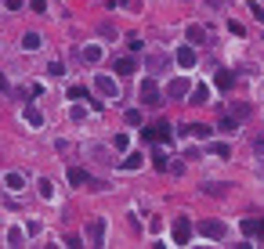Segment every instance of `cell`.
I'll return each instance as SVG.
<instances>
[{
    "label": "cell",
    "mask_w": 264,
    "mask_h": 249,
    "mask_svg": "<svg viewBox=\"0 0 264 249\" xmlns=\"http://www.w3.org/2000/svg\"><path fill=\"white\" fill-rule=\"evenodd\" d=\"M188 94H192V80H188V76H178V80L166 83V98L170 101H181V98H188Z\"/></svg>",
    "instance_id": "obj_1"
},
{
    "label": "cell",
    "mask_w": 264,
    "mask_h": 249,
    "mask_svg": "<svg viewBox=\"0 0 264 249\" xmlns=\"http://www.w3.org/2000/svg\"><path fill=\"white\" fill-rule=\"evenodd\" d=\"M66 177H69V184H72V188H80V184H87L90 192H102V188H105L102 181H94V177H87V174H84L80 166H69V174H66Z\"/></svg>",
    "instance_id": "obj_2"
},
{
    "label": "cell",
    "mask_w": 264,
    "mask_h": 249,
    "mask_svg": "<svg viewBox=\"0 0 264 249\" xmlns=\"http://www.w3.org/2000/svg\"><path fill=\"white\" fill-rule=\"evenodd\" d=\"M142 101L145 105H163V94H160V83L156 80H145L142 83Z\"/></svg>",
    "instance_id": "obj_3"
},
{
    "label": "cell",
    "mask_w": 264,
    "mask_h": 249,
    "mask_svg": "<svg viewBox=\"0 0 264 249\" xmlns=\"http://www.w3.org/2000/svg\"><path fill=\"white\" fill-rule=\"evenodd\" d=\"M145 137H148V141H170L174 130H170L166 123H148V127H145Z\"/></svg>",
    "instance_id": "obj_4"
},
{
    "label": "cell",
    "mask_w": 264,
    "mask_h": 249,
    "mask_svg": "<svg viewBox=\"0 0 264 249\" xmlns=\"http://www.w3.org/2000/svg\"><path fill=\"white\" fill-rule=\"evenodd\" d=\"M87 239L94 242V246H102V242H105V221H102V217H98V221H90V224H87Z\"/></svg>",
    "instance_id": "obj_5"
},
{
    "label": "cell",
    "mask_w": 264,
    "mask_h": 249,
    "mask_svg": "<svg viewBox=\"0 0 264 249\" xmlns=\"http://www.w3.org/2000/svg\"><path fill=\"white\" fill-rule=\"evenodd\" d=\"M178 65H181V69H196V47L184 43V47L178 51Z\"/></svg>",
    "instance_id": "obj_6"
},
{
    "label": "cell",
    "mask_w": 264,
    "mask_h": 249,
    "mask_svg": "<svg viewBox=\"0 0 264 249\" xmlns=\"http://www.w3.org/2000/svg\"><path fill=\"white\" fill-rule=\"evenodd\" d=\"M94 87L102 90L105 98H116V94H120V87H116V80H108V76H98V80H94Z\"/></svg>",
    "instance_id": "obj_7"
},
{
    "label": "cell",
    "mask_w": 264,
    "mask_h": 249,
    "mask_svg": "<svg viewBox=\"0 0 264 249\" xmlns=\"http://www.w3.org/2000/svg\"><path fill=\"white\" fill-rule=\"evenodd\" d=\"M199 231H203L206 239H224V224H217V221H203Z\"/></svg>",
    "instance_id": "obj_8"
},
{
    "label": "cell",
    "mask_w": 264,
    "mask_h": 249,
    "mask_svg": "<svg viewBox=\"0 0 264 249\" xmlns=\"http://www.w3.org/2000/svg\"><path fill=\"white\" fill-rule=\"evenodd\" d=\"M174 242H178V246L188 242V221H184V217H178V221H174Z\"/></svg>",
    "instance_id": "obj_9"
},
{
    "label": "cell",
    "mask_w": 264,
    "mask_h": 249,
    "mask_svg": "<svg viewBox=\"0 0 264 249\" xmlns=\"http://www.w3.org/2000/svg\"><path fill=\"white\" fill-rule=\"evenodd\" d=\"M22 116H26L29 127H44V116H40V108H36V105H26V108H22Z\"/></svg>",
    "instance_id": "obj_10"
},
{
    "label": "cell",
    "mask_w": 264,
    "mask_h": 249,
    "mask_svg": "<svg viewBox=\"0 0 264 249\" xmlns=\"http://www.w3.org/2000/svg\"><path fill=\"white\" fill-rule=\"evenodd\" d=\"M260 231H264V217H260V221H250V217H246V221H242V235H260Z\"/></svg>",
    "instance_id": "obj_11"
},
{
    "label": "cell",
    "mask_w": 264,
    "mask_h": 249,
    "mask_svg": "<svg viewBox=\"0 0 264 249\" xmlns=\"http://www.w3.org/2000/svg\"><path fill=\"white\" fill-rule=\"evenodd\" d=\"M166 65H170V58L166 54H148V72H166Z\"/></svg>",
    "instance_id": "obj_12"
},
{
    "label": "cell",
    "mask_w": 264,
    "mask_h": 249,
    "mask_svg": "<svg viewBox=\"0 0 264 249\" xmlns=\"http://www.w3.org/2000/svg\"><path fill=\"white\" fill-rule=\"evenodd\" d=\"M214 83H217V87H221V90H228L232 83H236V76H232L228 69H217V76H214Z\"/></svg>",
    "instance_id": "obj_13"
},
{
    "label": "cell",
    "mask_w": 264,
    "mask_h": 249,
    "mask_svg": "<svg viewBox=\"0 0 264 249\" xmlns=\"http://www.w3.org/2000/svg\"><path fill=\"white\" fill-rule=\"evenodd\" d=\"M112 69H116V72H134V69H138V61H134V58H116V61H112Z\"/></svg>",
    "instance_id": "obj_14"
},
{
    "label": "cell",
    "mask_w": 264,
    "mask_h": 249,
    "mask_svg": "<svg viewBox=\"0 0 264 249\" xmlns=\"http://www.w3.org/2000/svg\"><path fill=\"white\" fill-rule=\"evenodd\" d=\"M181 134H196L199 141H206V137H210V127H203V123H196V127H184Z\"/></svg>",
    "instance_id": "obj_15"
},
{
    "label": "cell",
    "mask_w": 264,
    "mask_h": 249,
    "mask_svg": "<svg viewBox=\"0 0 264 249\" xmlns=\"http://www.w3.org/2000/svg\"><path fill=\"white\" fill-rule=\"evenodd\" d=\"M210 101V87H196L192 90V105H206Z\"/></svg>",
    "instance_id": "obj_16"
},
{
    "label": "cell",
    "mask_w": 264,
    "mask_h": 249,
    "mask_svg": "<svg viewBox=\"0 0 264 249\" xmlns=\"http://www.w3.org/2000/svg\"><path fill=\"white\" fill-rule=\"evenodd\" d=\"M120 166H123V170H142V155L134 152V155H127V159H123Z\"/></svg>",
    "instance_id": "obj_17"
},
{
    "label": "cell",
    "mask_w": 264,
    "mask_h": 249,
    "mask_svg": "<svg viewBox=\"0 0 264 249\" xmlns=\"http://www.w3.org/2000/svg\"><path fill=\"white\" fill-rule=\"evenodd\" d=\"M22 47H26V51H36V47H40V36H36V33H26V36H22Z\"/></svg>",
    "instance_id": "obj_18"
},
{
    "label": "cell",
    "mask_w": 264,
    "mask_h": 249,
    "mask_svg": "<svg viewBox=\"0 0 264 249\" xmlns=\"http://www.w3.org/2000/svg\"><path fill=\"white\" fill-rule=\"evenodd\" d=\"M8 242H11V246H22V242H26V231H22V228H11V231H8Z\"/></svg>",
    "instance_id": "obj_19"
},
{
    "label": "cell",
    "mask_w": 264,
    "mask_h": 249,
    "mask_svg": "<svg viewBox=\"0 0 264 249\" xmlns=\"http://www.w3.org/2000/svg\"><path fill=\"white\" fill-rule=\"evenodd\" d=\"M36 188H40V195H44V199H54V184H51L48 177H44V181L36 184Z\"/></svg>",
    "instance_id": "obj_20"
},
{
    "label": "cell",
    "mask_w": 264,
    "mask_h": 249,
    "mask_svg": "<svg viewBox=\"0 0 264 249\" xmlns=\"http://www.w3.org/2000/svg\"><path fill=\"white\" fill-rule=\"evenodd\" d=\"M22 184H26V177H22V174H8V188L22 192Z\"/></svg>",
    "instance_id": "obj_21"
},
{
    "label": "cell",
    "mask_w": 264,
    "mask_h": 249,
    "mask_svg": "<svg viewBox=\"0 0 264 249\" xmlns=\"http://www.w3.org/2000/svg\"><path fill=\"white\" fill-rule=\"evenodd\" d=\"M84 58H87V61H98V58H102V47H98V43H90V47H84Z\"/></svg>",
    "instance_id": "obj_22"
},
{
    "label": "cell",
    "mask_w": 264,
    "mask_h": 249,
    "mask_svg": "<svg viewBox=\"0 0 264 249\" xmlns=\"http://www.w3.org/2000/svg\"><path fill=\"white\" fill-rule=\"evenodd\" d=\"M152 163H156V170H160V174H163V170L170 166V159H166V155H163V148H160L156 155H152Z\"/></svg>",
    "instance_id": "obj_23"
},
{
    "label": "cell",
    "mask_w": 264,
    "mask_h": 249,
    "mask_svg": "<svg viewBox=\"0 0 264 249\" xmlns=\"http://www.w3.org/2000/svg\"><path fill=\"white\" fill-rule=\"evenodd\" d=\"M221 130H239V116H224L221 119Z\"/></svg>",
    "instance_id": "obj_24"
},
{
    "label": "cell",
    "mask_w": 264,
    "mask_h": 249,
    "mask_svg": "<svg viewBox=\"0 0 264 249\" xmlns=\"http://www.w3.org/2000/svg\"><path fill=\"white\" fill-rule=\"evenodd\" d=\"M203 40V25H188V43H199Z\"/></svg>",
    "instance_id": "obj_25"
},
{
    "label": "cell",
    "mask_w": 264,
    "mask_h": 249,
    "mask_svg": "<svg viewBox=\"0 0 264 249\" xmlns=\"http://www.w3.org/2000/svg\"><path fill=\"white\" fill-rule=\"evenodd\" d=\"M210 152H214V155H221V159H228V155H232L228 145H210Z\"/></svg>",
    "instance_id": "obj_26"
},
{
    "label": "cell",
    "mask_w": 264,
    "mask_h": 249,
    "mask_svg": "<svg viewBox=\"0 0 264 249\" xmlns=\"http://www.w3.org/2000/svg\"><path fill=\"white\" fill-rule=\"evenodd\" d=\"M62 72H66V69H62V61H51V65H48V76H62Z\"/></svg>",
    "instance_id": "obj_27"
},
{
    "label": "cell",
    "mask_w": 264,
    "mask_h": 249,
    "mask_svg": "<svg viewBox=\"0 0 264 249\" xmlns=\"http://www.w3.org/2000/svg\"><path fill=\"white\" fill-rule=\"evenodd\" d=\"M254 152H257V155H264V134H257V137H254Z\"/></svg>",
    "instance_id": "obj_28"
},
{
    "label": "cell",
    "mask_w": 264,
    "mask_h": 249,
    "mask_svg": "<svg viewBox=\"0 0 264 249\" xmlns=\"http://www.w3.org/2000/svg\"><path fill=\"white\" fill-rule=\"evenodd\" d=\"M76 98H87V90H84V87H72V90H69V101H76Z\"/></svg>",
    "instance_id": "obj_29"
},
{
    "label": "cell",
    "mask_w": 264,
    "mask_h": 249,
    "mask_svg": "<svg viewBox=\"0 0 264 249\" xmlns=\"http://www.w3.org/2000/svg\"><path fill=\"white\" fill-rule=\"evenodd\" d=\"M250 14H254L257 22H264V7H260V4H254V7H250Z\"/></svg>",
    "instance_id": "obj_30"
},
{
    "label": "cell",
    "mask_w": 264,
    "mask_h": 249,
    "mask_svg": "<svg viewBox=\"0 0 264 249\" xmlns=\"http://www.w3.org/2000/svg\"><path fill=\"white\" fill-rule=\"evenodd\" d=\"M8 7H11V11H18V7H22V0H8Z\"/></svg>",
    "instance_id": "obj_31"
}]
</instances>
